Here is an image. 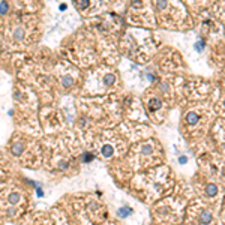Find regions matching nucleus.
<instances>
[{"instance_id": "7", "label": "nucleus", "mask_w": 225, "mask_h": 225, "mask_svg": "<svg viewBox=\"0 0 225 225\" xmlns=\"http://www.w3.org/2000/svg\"><path fill=\"white\" fill-rule=\"evenodd\" d=\"M71 84H72V78H71V77H65V78H63V86H65V87H69Z\"/></svg>"}, {"instance_id": "8", "label": "nucleus", "mask_w": 225, "mask_h": 225, "mask_svg": "<svg viewBox=\"0 0 225 225\" xmlns=\"http://www.w3.org/2000/svg\"><path fill=\"white\" fill-rule=\"evenodd\" d=\"M21 38H22V30H21V29H18V30L15 32V39H17V41H20Z\"/></svg>"}, {"instance_id": "2", "label": "nucleus", "mask_w": 225, "mask_h": 225, "mask_svg": "<svg viewBox=\"0 0 225 225\" xmlns=\"http://www.w3.org/2000/svg\"><path fill=\"white\" fill-rule=\"evenodd\" d=\"M197 120H198V116L195 114V112H189V114L186 116V122H188L189 125H195Z\"/></svg>"}, {"instance_id": "12", "label": "nucleus", "mask_w": 225, "mask_h": 225, "mask_svg": "<svg viewBox=\"0 0 225 225\" xmlns=\"http://www.w3.org/2000/svg\"><path fill=\"white\" fill-rule=\"evenodd\" d=\"M128 213H131V210H120V215H122V216H126Z\"/></svg>"}, {"instance_id": "4", "label": "nucleus", "mask_w": 225, "mask_h": 225, "mask_svg": "<svg viewBox=\"0 0 225 225\" xmlns=\"http://www.w3.org/2000/svg\"><path fill=\"white\" fill-rule=\"evenodd\" d=\"M158 107H161V102L158 101V99H152V101H150V104H149V108L153 111V110H156Z\"/></svg>"}, {"instance_id": "13", "label": "nucleus", "mask_w": 225, "mask_h": 225, "mask_svg": "<svg viewBox=\"0 0 225 225\" xmlns=\"http://www.w3.org/2000/svg\"><path fill=\"white\" fill-rule=\"evenodd\" d=\"M202 47H204V44H202V42H198V44H197V48H198V50H202Z\"/></svg>"}, {"instance_id": "10", "label": "nucleus", "mask_w": 225, "mask_h": 225, "mask_svg": "<svg viewBox=\"0 0 225 225\" xmlns=\"http://www.w3.org/2000/svg\"><path fill=\"white\" fill-rule=\"evenodd\" d=\"M83 159H84V162H90V159H93V156L92 155H84Z\"/></svg>"}, {"instance_id": "6", "label": "nucleus", "mask_w": 225, "mask_h": 225, "mask_svg": "<svg viewBox=\"0 0 225 225\" xmlns=\"http://www.w3.org/2000/svg\"><path fill=\"white\" fill-rule=\"evenodd\" d=\"M102 153H104L105 156H111V155H112V149H111L110 146H104V149H102Z\"/></svg>"}, {"instance_id": "1", "label": "nucleus", "mask_w": 225, "mask_h": 225, "mask_svg": "<svg viewBox=\"0 0 225 225\" xmlns=\"http://www.w3.org/2000/svg\"><path fill=\"white\" fill-rule=\"evenodd\" d=\"M210 221H212V215H210V212H207V210L201 212V215H200V222H202V224H209Z\"/></svg>"}, {"instance_id": "3", "label": "nucleus", "mask_w": 225, "mask_h": 225, "mask_svg": "<svg viewBox=\"0 0 225 225\" xmlns=\"http://www.w3.org/2000/svg\"><path fill=\"white\" fill-rule=\"evenodd\" d=\"M206 191H207V195H209V197H215V195L218 194V188H216L215 185H207V189H206Z\"/></svg>"}, {"instance_id": "9", "label": "nucleus", "mask_w": 225, "mask_h": 225, "mask_svg": "<svg viewBox=\"0 0 225 225\" xmlns=\"http://www.w3.org/2000/svg\"><path fill=\"white\" fill-rule=\"evenodd\" d=\"M9 200H11V201H12V202H17V201H18V200H20V197H18V194H12V195H11V198H9Z\"/></svg>"}, {"instance_id": "11", "label": "nucleus", "mask_w": 225, "mask_h": 225, "mask_svg": "<svg viewBox=\"0 0 225 225\" xmlns=\"http://www.w3.org/2000/svg\"><path fill=\"white\" fill-rule=\"evenodd\" d=\"M8 11V6H6V3H2V8H0V12H6Z\"/></svg>"}, {"instance_id": "5", "label": "nucleus", "mask_w": 225, "mask_h": 225, "mask_svg": "<svg viewBox=\"0 0 225 225\" xmlns=\"http://www.w3.org/2000/svg\"><path fill=\"white\" fill-rule=\"evenodd\" d=\"M75 5H77L80 9H84V8L89 5V0H75Z\"/></svg>"}]
</instances>
